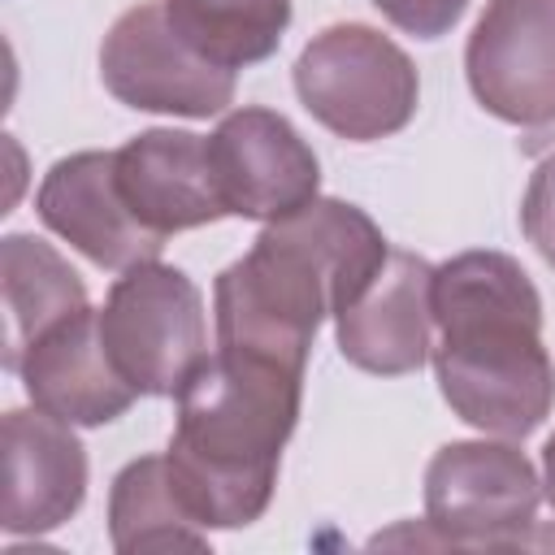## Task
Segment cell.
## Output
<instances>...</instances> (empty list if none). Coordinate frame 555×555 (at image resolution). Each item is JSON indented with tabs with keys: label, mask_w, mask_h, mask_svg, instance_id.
<instances>
[{
	"label": "cell",
	"mask_w": 555,
	"mask_h": 555,
	"mask_svg": "<svg viewBox=\"0 0 555 555\" xmlns=\"http://www.w3.org/2000/svg\"><path fill=\"white\" fill-rule=\"evenodd\" d=\"M386 251L377 221L347 199L317 195L299 212L264 221L251 251L212 282L217 351L304 373L321 321L369 286Z\"/></svg>",
	"instance_id": "cell-1"
},
{
	"label": "cell",
	"mask_w": 555,
	"mask_h": 555,
	"mask_svg": "<svg viewBox=\"0 0 555 555\" xmlns=\"http://www.w3.org/2000/svg\"><path fill=\"white\" fill-rule=\"evenodd\" d=\"M434 377L447 408L494 438H529L555 408L542 295L507 251H460L434 269Z\"/></svg>",
	"instance_id": "cell-2"
},
{
	"label": "cell",
	"mask_w": 555,
	"mask_h": 555,
	"mask_svg": "<svg viewBox=\"0 0 555 555\" xmlns=\"http://www.w3.org/2000/svg\"><path fill=\"white\" fill-rule=\"evenodd\" d=\"M173 399L165 464L186 512L204 529L260 520L278 486L282 447L299 425L304 373L212 347Z\"/></svg>",
	"instance_id": "cell-3"
},
{
	"label": "cell",
	"mask_w": 555,
	"mask_h": 555,
	"mask_svg": "<svg viewBox=\"0 0 555 555\" xmlns=\"http://www.w3.org/2000/svg\"><path fill=\"white\" fill-rule=\"evenodd\" d=\"M299 104L338 139L373 143L399 134L421 104L412 56L364 22H334L295 61Z\"/></svg>",
	"instance_id": "cell-4"
},
{
	"label": "cell",
	"mask_w": 555,
	"mask_h": 555,
	"mask_svg": "<svg viewBox=\"0 0 555 555\" xmlns=\"http://www.w3.org/2000/svg\"><path fill=\"white\" fill-rule=\"evenodd\" d=\"M100 338L134 395L173 399L212 356L199 286L165 260L121 269L100 308Z\"/></svg>",
	"instance_id": "cell-5"
},
{
	"label": "cell",
	"mask_w": 555,
	"mask_h": 555,
	"mask_svg": "<svg viewBox=\"0 0 555 555\" xmlns=\"http://www.w3.org/2000/svg\"><path fill=\"white\" fill-rule=\"evenodd\" d=\"M538 503L542 481L512 438H455L425 464V525L442 546H533Z\"/></svg>",
	"instance_id": "cell-6"
},
{
	"label": "cell",
	"mask_w": 555,
	"mask_h": 555,
	"mask_svg": "<svg viewBox=\"0 0 555 555\" xmlns=\"http://www.w3.org/2000/svg\"><path fill=\"white\" fill-rule=\"evenodd\" d=\"M108 95L139 113L217 117L234 104V74L204 61L165 17V0L126 9L100 43Z\"/></svg>",
	"instance_id": "cell-7"
},
{
	"label": "cell",
	"mask_w": 555,
	"mask_h": 555,
	"mask_svg": "<svg viewBox=\"0 0 555 555\" xmlns=\"http://www.w3.org/2000/svg\"><path fill=\"white\" fill-rule=\"evenodd\" d=\"M208 160L230 217L278 221L321 191V160L308 139L273 108L243 104L208 134Z\"/></svg>",
	"instance_id": "cell-8"
},
{
	"label": "cell",
	"mask_w": 555,
	"mask_h": 555,
	"mask_svg": "<svg viewBox=\"0 0 555 555\" xmlns=\"http://www.w3.org/2000/svg\"><path fill=\"white\" fill-rule=\"evenodd\" d=\"M464 74L490 117L555 121V0H486L464 43Z\"/></svg>",
	"instance_id": "cell-9"
},
{
	"label": "cell",
	"mask_w": 555,
	"mask_h": 555,
	"mask_svg": "<svg viewBox=\"0 0 555 555\" xmlns=\"http://www.w3.org/2000/svg\"><path fill=\"white\" fill-rule=\"evenodd\" d=\"M434 264L416 251L390 247L369 286L334 317L338 351L351 369L373 377H403L429 360L434 347Z\"/></svg>",
	"instance_id": "cell-10"
},
{
	"label": "cell",
	"mask_w": 555,
	"mask_h": 555,
	"mask_svg": "<svg viewBox=\"0 0 555 555\" xmlns=\"http://www.w3.org/2000/svg\"><path fill=\"white\" fill-rule=\"evenodd\" d=\"M39 221L82 251L100 269H130L143 260H160L165 238L152 234L117 191V152H74L61 156L39 191H35Z\"/></svg>",
	"instance_id": "cell-11"
},
{
	"label": "cell",
	"mask_w": 555,
	"mask_h": 555,
	"mask_svg": "<svg viewBox=\"0 0 555 555\" xmlns=\"http://www.w3.org/2000/svg\"><path fill=\"white\" fill-rule=\"evenodd\" d=\"M4 438V533H52L87 499V447L74 425L43 408H9Z\"/></svg>",
	"instance_id": "cell-12"
},
{
	"label": "cell",
	"mask_w": 555,
	"mask_h": 555,
	"mask_svg": "<svg viewBox=\"0 0 555 555\" xmlns=\"http://www.w3.org/2000/svg\"><path fill=\"white\" fill-rule=\"evenodd\" d=\"M117 191L160 238L230 217L212 178L208 139L173 126H152L117 147Z\"/></svg>",
	"instance_id": "cell-13"
},
{
	"label": "cell",
	"mask_w": 555,
	"mask_h": 555,
	"mask_svg": "<svg viewBox=\"0 0 555 555\" xmlns=\"http://www.w3.org/2000/svg\"><path fill=\"white\" fill-rule=\"evenodd\" d=\"M17 377L35 408L82 429L126 416V408L139 399L134 386L113 369L108 347L100 338V308L91 304L43 330L22 351Z\"/></svg>",
	"instance_id": "cell-14"
},
{
	"label": "cell",
	"mask_w": 555,
	"mask_h": 555,
	"mask_svg": "<svg viewBox=\"0 0 555 555\" xmlns=\"http://www.w3.org/2000/svg\"><path fill=\"white\" fill-rule=\"evenodd\" d=\"M0 291H4V369L9 373H17L22 351L43 330L87 308V286L69 269V260L52 243L17 230L0 238Z\"/></svg>",
	"instance_id": "cell-15"
},
{
	"label": "cell",
	"mask_w": 555,
	"mask_h": 555,
	"mask_svg": "<svg viewBox=\"0 0 555 555\" xmlns=\"http://www.w3.org/2000/svg\"><path fill=\"white\" fill-rule=\"evenodd\" d=\"M108 542L117 555L208 551V529L173 490L165 455L130 460L108 486Z\"/></svg>",
	"instance_id": "cell-16"
},
{
	"label": "cell",
	"mask_w": 555,
	"mask_h": 555,
	"mask_svg": "<svg viewBox=\"0 0 555 555\" xmlns=\"http://www.w3.org/2000/svg\"><path fill=\"white\" fill-rule=\"evenodd\" d=\"M165 17L204 61L238 74L282 48L291 0H165Z\"/></svg>",
	"instance_id": "cell-17"
},
{
	"label": "cell",
	"mask_w": 555,
	"mask_h": 555,
	"mask_svg": "<svg viewBox=\"0 0 555 555\" xmlns=\"http://www.w3.org/2000/svg\"><path fill=\"white\" fill-rule=\"evenodd\" d=\"M520 230L533 243V251L555 269V152L538 160L529 173L525 199H520Z\"/></svg>",
	"instance_id": "cell-18"
},
{
	"label": "cell",
	"mask_w": 555,
	"mask_h": 555,
	"mask_svg": "<svg viewBox=\"0 0 555 555\" xmlns=\"http://www.w3.org/2000/svg\"><path fill=\"white\" fill-rule=\"evenodd\" d=\"M390 26L416 39H442L468 9V0H369Z\"/></svg>",
	"instance_id": "cell-19"
},
{
	"label": "cell",
	"mask_w": 555,
	"mask_h": 555,
	"mask_svg": "<svg viewBox=\"0 0 555 555\" xmlns=\"http://www.w3.org/2000/svg\"><path fill=\"white\" fill-rule=\"evenodd\" d=\"M542 494H546V503L555 512V434L542 442Z\"/></svg>",
	"instance_id": "cell-20"
}]
</instances>
